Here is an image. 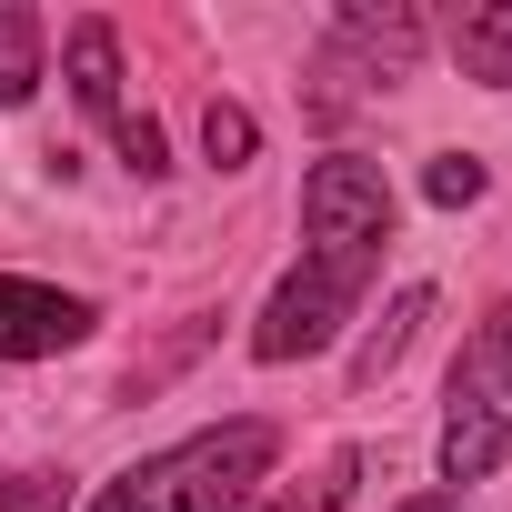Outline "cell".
<instances>
[{
    "label": "cell",
    "mask_w": 512,
    "mask_h": 512,
    "mask_svg": "<svg viewBox=\"0 0 512 512\" xmlns=\"http://www.w3.org/2000/svg\"><path fill=\"white\" fill-rule=\"evenodd\" d=\"M392 512H462L452 492H412V502H392Z\"/></svg>",
    "instance_id": "cell-15"
},
{
    "label": "cell",
    "mask_w": 512,
    "mask_h": 512,
    "mask_svg": "<svg viewBox=\"0 0 512 512\" xmlns=\"http://www.w3.org/2000/svg\"><path fill=\"white\" fill-rule=\"evenodd\" d=\"M412 61H422V11H402V0H352V11L332 21V41H322V61H312V81H322L312 101L352 111V101L412 81Z\"/></svg>",
    "instance_id": "cell-4"
},
{
    "label": "cell",
    "mask_w": 512,
    "mask_h": 512,
    "mask_svg": "<svg viewBox=\"0 0 512 512\" xmlns=\"http://www.w3.org/2000/svg\"><path fill=\"white\" fill-rule=\"evenodd\" d=\"M352 472H362V452H332L312 482H292V492H282V502H262V512H332V502L352 492Z\"/></svg>",
    "instance_id": "cell-12"
},
{
    "label": "cell",
    "mask_w": 512,
    "mask_h": 512,
    "mask_svg": "<svg viewBox=\"0 0 512 512\" xmlns=\"http://www.w3.org/2000/svg\"><path fill=\"white\" fill-rule=\"evenodd\" d=\"M422 322H432V292H422V282H412V292H392V312H382V322H372V342L352 352V382H382V372L412 352V332H422Z\"/></svg>",
    "instance_id": "cell-9"
},
{
    "label": "cell",
    "mask_w": 512,
    "mask_h": 512,
    "mask_svg": "<svg viewBox=\"0 0 512 512\" xmlns=\"http://www.w3.org/2000/svg\"><path fill=\"white\" fill-rule=\"evenodd\" d=\"M41 61H51V21L21 11V0H0V111H21L41 91Z\"/></svg>",
    "instance_id": "cell-8"
},
{
    "label": "cell",
    "mask_w": 512,
    "mask_h": 512,
    "mask_svg": "<svg viewBox=\"0 0 512 512\" xmlns=\"http://www.w3.org/2000/svg\"><path fill=\"white\" fill-rule=\"evenodd\" d=\"M111 151H121L141 181H161V171H171V161H161V121H151V111H121V121H111Z\"/></svg>",
    "instance_id": "cell-13"
},
{
    "label": "cell",
    "mask_w": 512,
    "mask_h": 512,
    "mask_svg": "<svg viewBox=\"0 0 512 512\" xmlns=\"http://www.w3.org/2000/svg\"><path fill=\"white\" fill-rule=\"evenodd\" d=\"M442 41H452L462 81H482V91H512V0H462Z\"/></svg>",
    "instance_id": "cell-7"
},
{
    "label": "cell",
    "mask_w": 512,
    "mask_h": 512,
    "mask_svg": "<svg viewBox=\"0 0 512 512\" xmlns=\"http://www.w3.org/2000/svg\"><path fill=\"white\" fill-rule=\"evenodd\" d=\"M201 151H211V171H251V151H262V121H251L241 101H211V111H201Z\"/></svg>",
    "instance_id": "cell-10"
},
{
    "label": "cell",
    "mask_w": 512,
    "mask_h": 512,
    "mask_svg": "<svg viewBox=\"0 0 512 512\" xmlns=\"http://www.w3.org/2000/svg\"><path fill=\"white\" fill-rule=\"evenodd\" d=\"M392 251V181L362 151H322L302 171V262L272 282L262 322H251V362H312L342 342V322L362 312L372 272Z\"/></svg>",
    "instance_id": "cell-1"
},
{
    "label": "cell",
    "mask_w": 512,
    "mask_h": 512,
    "mask_svg": "<svg viewBox=\"0 0 512 512\" xmlns=\"http://www.w3.org/2000/svg\"><path fill=\"white\" fill-rule=\"evenodd\" d=\"M91 302L61 292V282H21L0 272V362H51V352H81L91 342Z\"/></svg>",
    "instance_id": "cell-5"
},
{
    "label": "cell",
    "mask_w": 512,
    "mask_h": 512,
    "mask_svg": "<svg viewBox=\"0 0 512 512\" xmlns=\"http://www.w3.org/2000/svg\"><path fill=\"white\" fill-rule=\"evenodd\" d=\"M61 71H71V101L111 131L131 101H121V31L111 21H71V41H61Z\"/></svg>",
    "instance_id": "cell-6"
},
{
    "label": "cell",
    "mask_w": 512,
    "mask_h": 512,
    "mask_svg": "<svg viewBox=\"0 0 512 512\" xmlns=\"http://www.w3.org/2000/svg\"><path fill=\"white\" fill-rule=\"evenodd\" d=\"M272 462H282V422L241 412V422H211L191 442L141 452L131 472H111L91 492V512H241L251 492L272 482Z\"/></svg>",
    "instance_id": "cell-2"
},
{
    "label": "cell",
    "mask_w": 512,
    "mask_h": 512,
    "mask_svg": "<svg viewBox=\"0 0 512 512\" xmlns=\"http://www.w3.org/2000/svg\"><path fill=\"white\" fill-rule=\"evenodd\" d=\"M502 462H512V302H492L472 322V342L452 352V382H442V492L462 502Z\"/></svg>",
    "instance_id": "cell-3"
},
{
    "label": "cell",
    "mask_w": 512,
    "mask_h": 512,
    "mask_svg": "<svg viewBox=\"0 0 512 512\" xmlns=\"http://www.w3.org/2000/svg\"><path fill=\"white\" fill-rule=\"evenodd\" d=\"M482 191H492V171H482L472 151H442V161L422 171V201H432V211H462V201H482Z\"/></svg>",
    "instance_id": "cell-11"
},
{
    "label": "cell",
    "mask_w": 512,
    "mask_h": 512,
    "mask_svg": "<svg viewBox=\"0 0 512 512\" xmlns=\"http://www.w3.org/2000/svg\"><path fill=\"white\" fill-rule=\"evenodd\" d=\"M0 512H71V472H21V482H0Z\"/></svg>",
    "instance_id": "cell-14"
}]
</instances>
